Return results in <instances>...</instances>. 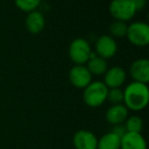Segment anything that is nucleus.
Listing matches in <instances>:
<instances>
[{
  "mask_svg": "<svg viewBox=\"0 0 149 149\" xmlns=\"http://www.w3.org/2000/svg\"><path fill=\"white\" fill-rule=\"evenodd\" d=\"M123 104L132 111H141L149 102V89L147 84L131 82L124 90Z\"/></svg>",
  "mask_w": 149,
  "mask_h": 149,
  "instance_id": "nucleus-1",
  "label": "nucleus"
},
{
  "mask_svg": "<svg viewBox=\"0 0 149 149\" xmlns=\"http://www.w3.org/2000/svg\"><path fill=\"white\" fill-rule=\"evenodd\" d=\"M120 149H147L146 140L141 133L126 132L120 138Z\"/></svg>",
  "mask_w": 149,
  "mask_h": 149,
  "instance_id": "nucleus-13",
  "label": "nucleus"
},
{
  "mask_svg": "<svg viewBox=\"0 0 149 149\" xmlns=\"http://www.w3.org/2000/svg\"><path fill=\"white\" fill-rule=\"evenodd\" d=\"M132 1H134V2H137V1H143V0H132Z\"/></svg>",
  "mask_w": 149,
  "mask_h": 149,
  "instance_id": "nucleus-21",
  "label": "nucleus"
},
{
  "mask_svg": "<svg viewBox=\"0 0 149 149\" xmlns=\"http://www.w3.org/2000/svg\"><path fill=\"white\" fill-rule=\"evenodd\" d=\"M131 78L134 82L148 84L149 82V60L147 58H139L132 62L129 70Z\"/></svg>",
  "mask_w": 149,
  "mask_h": 149,
  "instance_id": "nucleus-9",
  "label": "nucleus"
},
{
  "mask_svg": "<svg viewBox=\"0 0 149 149\" xmlns=\"http://www.w3.org/2000/svg\"><path fill=\"white\" fill-rule=\"evenodd\" d=\"M111 132L114 133V134H116L118 137H120V138H122V137L126 134L127 131H126V128H125L124 124H122V125H116V126L112 127Z\"/></svg>",
  "mask_w": 149,
  "mask_h": 149,
  "instance_id": "nucleus-20",
  "label": "nucleus"
},
{
  "mask_svg": "<svg viewBox=\"0 0 149 149\" xmlns=\"http://www.w3.org/2000/svg\"><path fill=\"white\" fill-rule=\"evenodd\" d=\"M87 68L91 72L92 76H101L105 74V72L108 70L107 60L93 54L91 58L88 60Z\"/></svg>",
  "mask_w": 149,
  "mask_h": 149,
  "instance_id": "nucleus-14",
  "label": "nucleus"
},
{
  "mask_svg": "<svg viewBox=\"0 0 149 149\" xmlns=\"http://www.w3.org/2000/svg\"><path fill=\"white\" fill-rule=\"evenodd\" d=\"M126 37L132 45L145 47L149 44V26L145 22H133L128 25Z\"/></svg>",
  "mask_w": 149,
  "mask_h": 149,
  "instance_id": "nucleus-5",
  "label": "nucleus"
},
{
  "mask_svg": "<svg viewBox=\"0 0 149 149\" xmlns=\"http://www.w3.org/2000/svg\"><path fill=\"white\" fill-rule=\"evenodd\" d=\"M46 25V19L44 15L39 10H33L28 13L25 19L26 29L28 30L30 34L38 35L41 32H43Z\"/></svg>",
  "mask_w": 149,
  "mask_h": 149,
  "instance_id": "nucleus-11",
  "label": "nucleus"
},
{
  "mask_svg": "<svg viewBox=\"0 0 149 149\" xmlns=\"http://www.w3.org/2000/svg\"><path fill=\"white\" fill-rule=\"evenodd\" d=\"M103 83L108 89L120 88L127 80V72L122 66H111L105 72Z\"/></svg>",
  "mask_w": 149,
  "mask_h": 149,
  "instance_id": "nucleus-10",
  "label": "nucleus"
},
{
  "mask_svg": "<svg viewBox=\"0 0 149 149\" xmlns=\"http://www.w3.org/2000/svg\"><path fill=\"white\" fill-rule=\"evenodd\" d=\"M107 100L112 104H122L124 101V91L120 88L108 89Z\"/></svg>",
  "mask_w": 149,
  "mask_h": 149,
  "instance_id": "nucleus-19",
  "label": "nucleus"
},
{
  "mask_svg": "<svg viewBox=\"0 0 149 149\" xmlns=\"http://www.w3.org/2000/svg\"><path fill=\"white\" fill-rule=\"evenodd\" d=\"M98 138L89 130H79L72 136L74 149H97Z\"/></svg>",
  "mask_w": 149,
  "mask_h": 149,
  "instance_id": "nucleus-8",
  "label": "nucleus"
},
{
  "mask_svg": "<svg viewBox=\"0 0 149 149\" xmlns=\"http://www.w3.org/2000/svg\"><path fill=\"white\" fill-rule=\"evenodd\" d=\"M91 72L87 66L81 64H74L68 72V80L74 87L78 89H85L93 80Z\"/></svg>",
  "mask_w": 149,
  "mask_h": 149,
  "instance_id": "nucleus-6",
  "label": "nucleus"
},
{
  "mask_svg": "<svg viewBox=\"0 0 149 149\" xmlns=\"http://www.w3.org/2000/svg\"><path fill=\"white\" fill-rule=\"evenodd\" d=\"M129 116V109L124 104H112L105 112V120L108 124L116 126L122 125Z\"/></svg>",
  "mask_w": 149,
  "mask_h": 149,
  "instance_id": "nucleus-12",
  "label": "nucleus"
},
{
  "mask_svg": "<svg viewBox=\"0 0 149 149\" xmlns=\"http://www.w3.org/2000/svg\"><path fill=\"white\" fill-rule=\"evenodd\" d=\"M97 149H120V137L111 131L105 133L98 139Z\"/></svg>",
  "mask_w": 149,
  "mask_h": 149,
  "instance_id": "nucleus-15",
  "label": "nucleus"
},
{
  "mask_svg": "<svg viewBox=\"0 0 149 149\" xmlns=\"http://www.w3.org/2000/svg\"><path fill=\"white\" fill-rule=\"evenodd\" d=\"M95 52L96 55L104 58L110 59L118 52V43L116 39L110 35H102L95 42Z\"/></svg>",
  "mask_w": 149,
  "mask_h": 149,
  "instance_id": "nucleus-7",
  "label": "nucleus"
},
{
  "mask_svg": "<svg viewBox=\"0 0 149 149\" xmlns=\"http://www.w3.org/2000/svg\"><path fill=\"white\" fill-rule=\"evenodd\" d=\"M93 55L90 43L84 38H76L70 44L68 56L74 64L84 65Z\"/></svg>",
  "mask_w": 149,
  "mask_h": 149,
  "instance_id": "nucleus-3",
  "label": "nucleus"
},
{
  "mask_svg": "<svg viewBox=\"0 0 149 149\" xmlns=\"http://www.w3.org/2000/svg\"><path fill=\"white\" fill-rule=\"evenodd\" d=\"M13 1H15V6L19 10L27 13L36 10L42 2V0H13Z\"/></svg>",
  "mask_w": 149,
  "mask_h": 149,
  "instance_id": "nucleus-18",
  "label": "nucleus"
},
{
  "mask_svg": "<svg viewBox=\"0 0 149 149\" xmlns=\"http://www.w3.org/2000/svg\"><path fill=\"white\" fill-rule=\"evenodd\" d=\"M124 124L127 132L131 133H141L143 130V127H144L143 120L139 116H128Z\"/></svg>",
  "mask_w": 149,
  "mask_h": 149,
  "instance_id": "nucleus-16",
  "label": "nucleus"
},
{
  "mask_svg": "<svg viewBox=\"0 0 149 149\" xmlns=\"http://www.w3.org/2000/svg\"><path fill=\"white\" fill-rule=\"evenodd\" d=\"M128 25L127 23L120 21H113L108 27L109 35L112 38H123L126 36Z\"/></svg>",
  "mask_w": 149,
  "mask_h": 149,
  "instance_id": "nucleus-17",
  "label": "nucleus"
},
{
  "mask_svg": "<svg viewBox=\"0 0 149 149\" xmlns=\"http://www.w3.org/2000/svg\"><path fill=\"white\" fill-rule=\"evenodd\" d=\"M83 90L84 102L91 108L99 107L107 100L108 88L101 81H92Z\"/></svg>",
  "mask_w": 149,
  "mask_h": 149,
  "instance_id": "nucleus-2",
  "label": "nucleus"
},
{
  "mask_svg": "<svg viewBox=\"0 0 149 149\" xmlns=\"http://www.w3.org/2000/svg\"><path fill=\"white\" fill-rule=\"evenodd\" d=\"M108 10L114 21L124 23L131 21L137 13L136 5L132 0H111Z\"/></svg>",
  "mask_w": 149,
  "mask_h": 149,
  "instance_id": "nucleus-4",
  "label": "nucleus"
}]
</instances>
